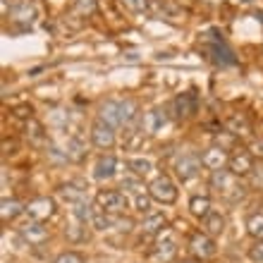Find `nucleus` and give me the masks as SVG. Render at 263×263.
I'll return each mask as SVG.
<instances>
[{
    "label": "nucleus",
    "mask_w": 263,
    "mask_h": 263,
    "mask_svg": "<svg viewBox=\"0 0 263 263\" xmlns=\"http://www.w3.org/2000/svg\"><path fill=\"white\" fill-rule=\"evenodd\" d=\"M211 187L218 192L220 196H225V199L230 201H237V199H242V187L237 184V177L230 170H215L213 175H211Z\"/></svg>",
    "instance_id": "f257e3e1"
},
{
    "label": "nucleus",
    "mask_w": 263,
    "mask_h": 263,
    "mask_svg": "<svg viewBox=\"0 0 263 263\" xmlns=\"http://www.w3.org/2000/svg\"><path fill=\"white\" fill-rule=\"evenodd\" d=\"M96 206L103 208L105 213L110 215H122L129 206L125 192H118V189H101L96 194Z\"/></svg>",
    "instance_id": "f03ea898"
},
{
    "label": "nucleus",
    "mask_w": 263,
    "mask_h": 263,
    "mask_svg": "<svg viewBox=\"0 0 263 263\" xmlns=\"http://www.w3.org/2000/svg\"><path fill=\"white\" fill-rule=\"evenodd\" d=\"M148 194H151L153 201L170 206V203H175V201H177V187H175V182L170 180V177L160 175V177H156V180L148 184Z\"/></svg>",
    "instance_id": "7ed1b4c3"
},
{
    "label": "nucleus",
    "mask_w": 263,
    "mask_h": 263,
    "mask_svg": "<svg viewBox=\"0 0 263 263\" xmlns=\"http://www.w3.org/2000/svg\"><path fill=\"white\" fill-rule=\"evenodd\" d=\"M201 165H203V163H201L199 156L192 153V151H187V153H182L180 158L175 160V175H177L182 182H189V180H194L196 175H199Z\"/></svg>",
    "instance_id": "20e7f679"
},
{
    "label": "nucleus",
    "mask_w": 263,
    "mask_h": 263,
    "mask_svg": "<svg viewBox=\"0 0 263 263\" xmlns=\"http://www.w3.org/2000/svg\"><path fill=\"white\" fill-rule=\"evenodd\" d=\"M27 213L36 222L48 220V218L55 215V201L50 199V196H36V199H31L27 203Z\"/></svg>",
    "instance_id": "39448f33"
},
{
    "label": "nucleus",
    "mask_w": 263,
    "mask_h": 263,
    "mask_svg": "<svg viewBox=\"0 0 263 263\" xmlns=\"http://www.w3.org/2000/svg\"><path fill=\"white\" fill-rule=\"evenodd\" d=\"M118 141L115 137V127H110L108 122L103 120H96L93 125H91V144L98 146V148H112Z\"/></svg>",
    "instance_id": "423d86ee"
},
{
    "label": "nucleus",
    "mask_w": 263,
    "mask_h": 263,
    "mask_svg": "<svg viewBox=\"0 0 263 263\" xmlns=\"http://www.w3.org/2000/svg\"><path fill=\"white\" fill-rule=\"evenodd\" d=\"M177 254V244H175L173 235L165 230V235H160V239L153 244V251H151V261L153 263H170Z\"/></svg>",
    "instance_id": "0eeeda50"
},
{
    "label": "nucleus",
    "mask_w": 263,
    "mask_h": 263,
    "mask_svg": "<svg viewBox=\"0 0 263 263\" xmlns=\"http://www.w3.org/2000/svg\"><path fill=\"white\" fill-rule=\"evenodd\" d=\"M189 249L194 251V256L199 258H213L218 254V247H215V239L206 232H196L189 239Z\"/></svg>",
    "instance_id": "6e6552de"
},
{
    "label": "nucleus",
    "mask_w": 263,
    "mask_h": 263,
    "mask_svg": "<svg viewBox=\"0 0 263 263\" xmlns=\"http://www.w3.org/2000/svg\"><path fill=\"white\" fill-rule=\"evenodd\" d=\"M228 170L235 177H244V175H249L254 170V156L249 151H244V148H237L228 160Z\"/></svg>",
    "instance_id": "1a4fd4ad"
},
{
    "label": "nucleus",
    "mask_w": 263,
    "mask_h": 263,
    "mask_svg": "<svg viewBox=\"0 0 263 263\" xmlns=\"http://www.w3.org/2000/svg\"><path fill=\"white\" fill-rule=\"evenodd\" d=\"M228 151L222 148V146H211V148H206V151L201 153V163H203V167H208V170H222V167L228 165Z\"/></svg>",
    "instance_id": "9d476101"
},
{
    "label": "nucleus",
    "mask_w": 263,
    "mask_h": 263,
    "mask_svg": "<svg viewBox=\"0 0 263 263\" xmlns=\"http://www.w3.org/2000/svg\"><path fill=\"white\" fill-rule=\"evenodd\" d=\"M118 175V158L115 156H101V158L96 160V165H93V177H96L98 182H105V180H112Z\"/></svg>",
    "instance_id": "9b49d317"
},
{
    "label": "nucleus",
    "mask_w": 263,
    "mask_h": 263,
    "mask_svg": "<svg viewBox=\"0 0 263 263\" xmlns=\"http://www.w3.org/2000/svg\"><path fill=\"white\" fill-rule=\"evenodd\" d=\"M20 235H22V239H24L27 244H43L46 239H48V230L43 228L41 222L31 220V222H27V225H22Z\"/></svg>",
    "instance_id": "f8f14e48"
},
{
    "label": "nucleus",
    "mask_w": 263,
    "mask_h": 263,
    "mask_svg": "<svg viewBox=\"0 0 263 263\" xmlns=\"http://www.w3.org/2000/svg\"><path fill=\"white\" fill-rule=\"evenodd\" d=\"M199 108V101H196V93L194 91H187V93H180L175 98V112L177 118H192Z\"/></svg>",
    "instance_id": "ddd939ff"
},
{
    "label": "nucleus",
    "mask_w": 263,
    "mask_h": 263,
    "mask_svg": "<svg viewBox=\"0 0 263 263\" xmlns=\"http://www.w3.org/2000/svg\"><path fill=\"white\" fill-rule=\"evenodd\" d=\"M98 120L108 122L110 127H120L122 125V110H120V101H105L98 110Z\"/></svg>",
    "instance_id": "4468645a"
},
{
    "label": "nucleus",
    "mask_w": 263,
    "mask_h": 263,
    "mask_svg": "<svg viewBox=\"0 0 263 263\" xmlns=\"http://www.w3.org/2000/svg\"><path fill=\"white\" fill-rule=\"evenodd\" d=\"M167 125V112L163 110V108H153L151 112H146L144 118V129L148 132V134H158L163 127Z\"/></svg>",
    "instance_id": "2eb2a0df"
},
{
    "label": "nucleus",
    "mask_w": 263,
    "mask_h": 263,
    "mask_svg": "<svg viewBox=\"0 0 263 263\" xmlns=\"http://www.w3.org/2000/svg\"><path fill=\"white\" fill-rule=\"evenodd\" d=\"M167 225V218L163 213H148L144 218V222H141V232L144 235H158V232H163Z\"/></svg>",
    "instance_id": "dca6fc26"
},
{
    "label": "nucleus",
    "mask_w": 263,
    "mask_h": 263,
    "mask_svg": "<svg viewBox=\"0 0 263 263\" xmlns=\"http://www.w3.org/2000/svg\"><path fill=\"white\" fill-rule=\"evenodd\" d=\"M203 228H206V235L220 237L222 232H225V218H222L218 211H211V213L203 218Z\"/></svg>",
    "instance_id": "f3484780"
},
{
    "label": "nucleus",
    "mask_w": 263,
    "mask_h": 263,
    "mask_svg": "<svg viewBox=\"0 0 263 263\" xmlns=\"http://www.w3.org/2000/svg\"><path fill=\"white\" fill-rule=\"evenodd\" d=\"M58 196H60L65 203L77 206V203L84 201V189H79L77 184H60V187H58Z\"/></svg>",
    "instance_id": "a211bd4d"
},
{
    "label": "nucleus",
    "mask_w": 263,
    "mask_h": 263,
    "mask_svg": "<svg viewBox=\"0 0 263 263\" xmlns=\"http://www.w3.org/2000/svg\"><path fill=\"white\" fill-rule=\"evenodd\" d=\"M27 211V206L24 203H20L17 199H3V203H0V213H3V220H14L20 213H24Z\"/></svg>",
    "instance_id": "6ab92c4d"
},
{
    "label": "nucleus",
    "mask_w": 263,
    "mask_h": 263,
    "mask_svg": "<svg viewBox=\"0 0 263 263\" xmlns=\"http://www.w3.org/2000/svg\"><path fill=\"white\" fill-rule=\"evenodd\" d=\"M189 211H192L194 218L203 220V218L211 213V199H208V196H192V199H189Z\"/></svg>",
    "instance_id": "aec40b11"
},
{
    "label": "nucleus",
    "mask_w": 263,
    "mask_h": 263,
    "mask_svg": "<svg viewBox=\"0 0 263 263\" xmlns=\"http://www.w3.org/2000/svg\"><path fill=\"white\" fill-rule=\"evenodd\" d=\"M211 53H213V60L218 65H235V58H232V50L225 46L222 41L211 43Z\"/></svg>",
    "instance_id": "412c9836"
},
{
    "label": "nucleus",
    "mask_w": 263,
    "mask_h": 263,
    "mask_svg": "<svg viewBox=\"0 0 263 263\" xmlns=\"http://www.w3.org/2000/svg\"><path fill=\"white\" fill-rule=\"evenodd\" d=\"M122 189H125V194H129L132 199H137V196H144L148 189L144 187V182H141V177H137V175H129V177H125L122 180Z\"/></svg>",
    "instance_id": "4be33fe9"
},
{
    "label": "nucleus",
    "mask_w": 263,
    "mask_h": 263,
    "mask_svg": "<svg viewBox=\"0 0 263 263\" xmlns=\"http://www.w3.org/2000/svg\"><path fill=\"white\" fill-rule=\"evenodd\" d=\"M93 208H96V203H89V201L84 199L82 203H77V206L72 208V215H74L77 222H82V225H86V222H89V225H91V218H93Z\"/></svg>",
    "instance_id": "5701e85b"
},
{
    "label": "nucleus",
    "mask_w": 263,
    "mask_h": 263,
    "mask_svg": "<svg viewBox=\"0 0 263 263\" xmlns=\"http://www.w3.org/2000/svg\"><path fill=\"white\" fill-rule=\"evenodd\" d=\"M127 167H129L132 175H137V177H141V180L153 173V163L148 158H132L129 163H127Z\"/></svg>",
    "instance_id": "b1692460"
},
{
    "label": "nucleus",
    "mask_w": 263,
    "mask_h": 263,
    "mask_svg": "<svg viewBox=\"0 0 263 263\" xmlns=\"http://www.w3.org/2000/svg\"><path fill=\"white\" fill-rule=\"evenodd\" d=\"M120 110H122V125L129 127L139 115V105L137 101H132V98H125V101H120Z\"/></svg>",
    "instance_id": "393cba45"
},
{
    "label": "nucleus",
    "mask_w": 263,
    "mask_h": 263,
    "mask_svg": "<svg viewBox=\"0 0 263 263\" xmlns=\"http://www.w3.org/2000/svg\"><path fill=\"white\" fill-rule=\"evenodd\" d=\"M247 232L254 239H263V213H251L247 218Z\"/></svg>",
    "instance_id": "a878e982"
},
{
    "label": "nucleus",
    "mask_w": 263,
    "mask_h": 263,
    "mask_svg": "<svg viewBox=\"0 0 263 263\" xmlns=\"http://www.w3.org/2000/svg\"><path fill=\"white\" fill-rule=\"evenodd\" d=\"M120 5L132 14H144L148 10V0H120Z\"/></svg>",
    "instance_id": "bb28decb"
},
{
    "label": "nucleus",
    "mask_w": 263,
    "mask_h": 263,
    "mask_svg": "<svg viewBox=\"0 0 263 263\" xmlns=\"http://www.w3.org/2000/svg\"><path fill=\"white\" fill-rule=\"evenodd\" d=\"M74 10L82 12L84 17H89L96 12V0H74Z\"/></svg>",
    "instance_id": "cd10ccee"
},
{
    "label": "nucleus",
    "mask_w": 263,
    "mask_h": 263,
    "mask_svg": "<svg viewBox=\"0 0 263 263\" xmlns=\"http://www.w3.org/2000/svg\"><path fill=\"white\" fill-rule=\"evenodd\" d=\"M53 263H86V261H84V256L79 251H63L60 256H55Z\"/></svg>",
    "instance_id": "c85d7f7f"
},
{
    "label": "nucleus",
    "mask_w": 263,
    "mask_h": 263,
    "mask_svg": "<svg viewBox=\"0 0 263 263\" xmlns=\"http://www.w3.org/2000/svg\"><path fill=\"white\" fill-rule=\"evenodd\" d=\"M228 127H230L232 134H247V132H249V122H247L244 118H232L228 122Z\"/></svg>",
    "instance_id": "c756f323"
},
{
    "label": "nucleus",
    "mask_w": 263,
    "mask_h": 263,
    "mask_svg": "<svg viewBox=\"0 0 263 263\" xmlns=\"http://www.w3.org/2000/svg\"><path fill=\"white\" fill-rule=\"evenodd\" d=\"M249 258L254 263H263V239H256L249 247Z\"/></svg>",
    "instance_id": "7c9ffc66"
},
{
    "label": "nucleus",
    "mask_w": 263,
    "mask_h": 263,
    "mask_svg": "<svg viewBox=\"0 0 263 263\" xmlns=\"http://www.w3.org/2000/svg\"><path fill=\"white\" fill-rule=\"evenodd\" d=\"M134 208H137L139 213H148V211H151V194L137 196V199H134Z\"/></svg>",
    "instance_id": "2f4dec72"
},
{
    "label": "nucleus",
    "mask_w": 263,
    "mask_h": 263,
    "mask_svg": "<svg viewBox=\"0 0 263 263\" xmlns=\"http://www.w3.org/2000/svg\"><path fill=\"white\" fill-rule=\"evenodd\" d=\"M254 153H261L263 156V139H258L256 144H254Z\"/></svg>",
    "instance_id": "473e14b6"
},
{
    "label": "nucleus",
    "mask_w": 263,
    "mask_h": 263,
    "mask_svg": "<svg viewBox=\"0 0 263 263\" xmlns=\"http://www.w3.org/2000/svg\"><path fill=\"white\" fill-rule=\"evenodd\" d=\"M182 263H199V261H182Z\"/></svg>",
    "instance_id": "72a5a7b5"
}]
</instances>
